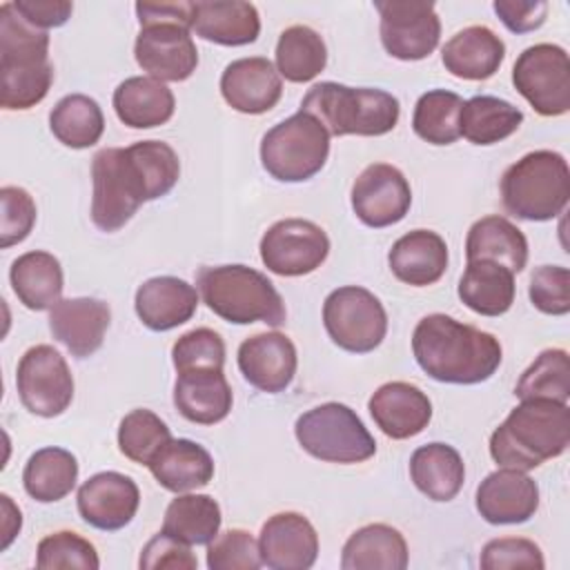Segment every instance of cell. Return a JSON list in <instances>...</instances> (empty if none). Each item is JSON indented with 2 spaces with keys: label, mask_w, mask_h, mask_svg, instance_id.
Here are the masks:
<instances>
[{
  "label": "cell",
  "mask_w": 570,
  "mask_h": 570,
  "mask_svg": "<svg viewBox=\"0 0 570 570\" xmlns=\"http://www.w3.org/2000/svg\"><path fill=\"white\" fill-rule=\"evenodd\" d=\"M570 198V169L552 149H537L512 163L501 176V200L521 220H552Z\"/></svg>",
  "instance_id": "cell-7"
},
{
  "label": "cell",
  "mask_w": 570,
  "mask_h": 570,
  "mask_svg": "<svg viewBox=\"0 0 570 570\" xmlns=\"http://www.w3.org/2000/svg\"><path fill=\"white\" fill-rule=\"evenodd\" d=\"M53 82L49 62V36L29 24L13 7L0 4V105L4 109H31Z\"/></svg>",
  "instance_id": "cell-4"
},
{
  "label": "cell",
  "mask_w": 570,
  "mask_h": 570,
  "mask_svg": "<svg viewBox=\"0 0 570 570\" xmlns=\"http://www.w3.org/2000/svg\"><path fill=\"white\" fill-rule=\"evenodd\" d=\"M327 65V47L307 24L287 27L276 42V71L289 82H309Z\"/></svg>",
  "instance_id": "cell-39"
},
{
  "label": "cell",
  "mask_w": 570,
  "mask_h": 570,
  "mask_svg": "<svg viewBox=\"0 0 570 570\" xmlns=\"http://www.w3.org/2000/svg\"><path fill=\"white\" fill-rule=\"evenodd\" d=\"M532 305L552 316L570 312V272L563 265H541L530 276Z\"/></svg>",
  "instance_id": "cell-49"
},
{
  "label": "cell",
  "mask_w": 570,
  "mask_h": 570,
  "mask_svg": "<svg viewBox=\"0 0 570 570\" xmlns=\"http://www.w3.org/2000/svg\"><path fill=\"white\" fill-rule=\"evenodd\" d=\"M258 550L272 570H307L318 557V534L303 514L278 512L263 523Z\"/></svg>",
  "instance_id": "cell-18"
},
{
  "label": "cell",
  "mask_w": 570,
  "mask_h": 570,
  "mask_svg": "<svg viewBox=\"0 0 570 570\" xmlns=\"http://www.w3.org/2000/svg\"><path fill=\"white\" fill-rule=\"evenodd\" d=\"M499 20L512 31V33H528L539 29L546 22L548 16V2L534 0V2H521V0H494L492 4Z\"/></svg>",
  "instance_id": "cell-51"
},
{
  "label": "cell",
  "mask_w": 570,
  "mask_h": 570,
  "mask_svg": "<svg viewBox=\"0 0 570 570\" xmlns=\"http://www.w3.org/2000/svg\"><path fill=\"white\" fill-rule=\"evenodd\" d=\"M220 505L209 494H178L169 501L163 532L187 543L207 546L220 530Z\"/></svg>",
  "instance_id": "cell-37"
},
{
  "label": "cell",
  "mask_w": 570,
  "mask_h": 570,
  "mask_svg": "<svg viewBox=\"0 0 570 570\" xmlns=\"http://www.w3.org/2000/svg\"><path fill=\"white\" fill-rule=\"evenodd\" d=\"M298 356L289 336L261 332L245 338L238 347V370L249 385L261 392H283L296 374Z\"/></svg>",
  "instance_id": "cell-19"
},
{
  "label": "cell",
  "mask_w": 570,
  "mask_h": 570,
  "mask_svg": "<svg viewBox=\"0 0 570 570\" xmlns=\"http://www.w3.org/2000/svg\"><path fill=\"white\" fill-rule=\"evenodd\" d=\"M140 505L136 481L120 472H98L78 488V512L91 528L114 532L131 523Z\"/></svg>",
  "instance_id": "cell-17"
},
{
  "label": "cell",
  "mask_w": 570,
  "mask_h": 570,
  "mask_svg": "<svg viewBox=\"0 0 570 570\" xmlns=\"http://www.w3.org/2000/svg\"><path fill=\"white\" fill-rule=\"evenodd\" d=\"M505 58L503 40L485 24H472L454 33L441 51L443 67L461 80L492 78Z\"/></svg>",
  "instance_id": "cell-25"
},
{
  "label": "cell",
  "mask_w": 570,
  "mask_h": 570,
  "mask_svg": "<svg viewBox=\"0 0 570 570\" xmlns=\"http://www.w3.org/2000/svg\"><path fill=\"white\" fill-rule=\"evenodd\" d=\"M0 501H2V514H4V523H2V550L9 548V543L13 541V537L20 532V525H22V514L20 510L13 505L11 497L9 494H0Z\"/></svg>",
  "instance_id": "cell-54"
},
{
  "label": "cell",
  "mask_w": 570,
  "mask_h": 570,
  "mask_svg": "<svg viewBox=\"0 0 570 570\" xmlns=\"http://www.w3.org/2000/svg\"><path fill=\"white\" fill-rule=\"evenodd\" d=\"M570 445L568 403L523 399L490 436V456L501 468L534 470Z\"/></svg>",
  "instance_id": "cell-3"
},
{
  "label": "cell",
  "mask_w": 570,
  "mask_h": 570,
  "mask_svg": "<svg viewBox=\"0 0 570 570\" xmlns=\"http://www.w3.org/2000/svg\"><path fill=\"white\" fill-rule=\"evenodd\" d=\"M49 127L65 147L87 149L100 140L105 131V116L94 98L85 94H69L51 109Z\"/></svg>",
  "instance_id": "cell-40"
},
{
  "label": "cell",
  "mask_w": 570,
  "mask_h": 570,
  "mask_svg": "<svg viewBox=\"0 0 570 570\" xmlns=\"http://www.w3.org/2000/svg\"><path fill=\"white\" fill-rule=\"evenodd\" d=\"M140 570H194L198 566L189 546L165 534L163 530L154 534L140 552Z\"/></svg>",
  "instance_id": "cell-50"
},
{
  "label": "cell",
  "mask_w": 570,
  "mask_h": 570,
  "mask_svg": "<svg viewBox=\"0 0 570 570\" xmlns=\"http://www.w3.org/2000/svg\"><path fill=\"white\" fill-rule=\"evenodd\" d=\"M191 31L223 47L252 45L261 33V16L252 2L214 0L194 2Z\"/></svg>",
  "instance_id": "cell-27"
},
{
  "label": "cell",
  "mask_w": 570,
  "mask_h": 570,
  "mask_svg": "<svg viewBox=\"0 0 570 570\" xmlns=\"http://www.w3.org/2000/svg\"><path fill=\"white\" fill-rule=\"evenodd\" d=\"M301 111L314 116L330 136H383L396 127L401 107L383 89L327 80L305 94Z\"/></svg>",
  "instance_id": "cell-6"
},
{
  "label": "cell",
  "mask_w": 570,
  "mask_h": 570,
  "mask_svg": "<svg viewBox=\"0 0 570 570\" xmlns=\"http://www.w3.org/2000/svg\"><path fill=\"white\" fill-rule=\"evenodd\" d=\"M134 307L145 327L167 332L187 323L196 314L198 292L183 278L154 276L136 289Z\"/></svg>",
  "instance_id": "cell-24"
},
{
  "label": "cell",
  "mask_w": 570,
  "mask_h": 570,
  "mask_svg": "<svg viewBox=\"0 0 570 570\" xmlns=\"http://www.w3.org/2000/svg\"><path fill=\"white\" fill-rule=\"evenodd\" d=\"M523 122V111L497 96H472L463 102L459 129L472 145H494L512 136Z\"/></svg>",
  "instance_id": "cell-36"
},
{
  "label": "cell",
  "mask_w": 570,
  "mask_h": 570,
  "mask_svg": "<svg viewBox=\"0 0 570 570\" xmlns=\"http://www.w3.org/2000/svg\"><path fill=\"white\" fill-rule=\"evenodd\" d=\"M263 566L258 541L240 528L218 532L207 543L209 570H258Z\"/></svg>",
  "instance_id": "cell-46"
},
{
  "label": "cell",
  "mask_w": 570,
  "mask_h": 570,
  "mask_svg": "<svg viewBox=\"0 0 570 570\" xmlns=\"http://www.w3.org/2000/svg\"><path fill=\"white\" fill-rule=\"evenodd\" d=\"M178 178V154L163 140L100 149L91 160L94 225L102 232H118L142 203L169 194Z\"/></svg>",
  "instance_id": "cell-1"
},
{
  "label": "cell",
  "mask_w": 570,
  "mask_h": 570,
  "mask_svg": "<svg viewBox=\"0 0 570 570\" xmlns=\"http://www.w3.org/2000/svg\"><path fill=\"white\" fill-rule=\"evenodd\" d=\"M410 476L432 501H452L465 481L461 454L448 443H425L410 456Z\"/></svg>",
  "instance_id": "cell-34"
},
{
  "label": "cell",
  "mask_w": 570,
  "mask_h": 570,
  "mask_svg": "<svg viewBox=\"0 0 570 570\" xmlns=\"http://www.w3.org/2000/svg\"><path fill=\"white\" fill-rule=\"evenodd\" d=\"M134 56L149 78L183 82L198 67V51L191 31L180 24H147L134 42Z\"/></svg>",
  "instance_id": "cell-16"
},
{
  "label": "cell",
  "mask_w": 570,
  "mask_h": 570,
  "mask_svg": "<svg viewBox=\"0 0 570 570\" xmlns=\"http://www.w3.org/2000/svg\"><path fill=\"white\" fill-rule=\"evenodd\" d=\"M78 481V461L69 450L42 448L33 452L22 470V483L31 499L53 503L65 499Z\"/></svg>",
  "instance_id": "cell-38"
},
{
  "label": "cell",
  "mask_w": 570,
  "mask_h": 570,
  "mask_svg": "<svg viewBox=\"0 0 570 570\" xmlns=\"http://www.w3.org/2000/svg\"><path fill=\"white\" fill-rule=\"evenodd\" d=\"M171 439L167 423L154 414L151 410L138 407L125 414L118 425V448L120 452L140 465H149V461L158 454V450Z\"/></svg>",
  "instance_id": "cell-43"
},
{
  "label": "cell",
  "mask_w": 570,
  "mask_h": 570,
  "mask_svg": "<svg viewBox=\"0 0 570 570\" xmlns=\"http://www.w3.org/2000/svg\"><path fill=\"white\" fill-rule=\"evenodd\" d=\"M412 352L430 379L454 385L488 381L503 358L497 336L448 314H428L416 323Z\"/></svg>",
  "instance_id": "cell-2"
},
{
  "label": "cell",
  "mask_w": 570,
  "mask_h": 570,
  "mask_svg": "<svg viewBox=\"0 0 570 570\" xmlns=\"http://www.w3.org/2000/svg\"><path fill=\"white\" fill-rule=\"evenodd\" d=\"M140 27L147 24H180L191 31L194 2H136Z\"/></svg>",
  "instance_id": "cell-53"
},
{
  "label": "cell",
  "mask_w": 570,
  "mask_h": 570,
  "mask_svg": "<svg viewBox=\"0 0 570 570\" xmlns=\"http://www.w3.org/2000/svg\"><path fill=\"white\" fill-rule=\"evenodd\" d=\"M387 263L392 274L405 285H434L448 269V245L432 229H414L392 245Z\"/></svg>",
  "instance_id": "cell-26"
},
{
  "label": "cell",
  "mask_w": 570,
  "mask_h": 570,
  "mask_svg": "<svg viewBox=\"0 0 570 570\" xmlns=\"http://www.w3.org/2000/svg\"><path fill=\"white\" fill-rule=\"evenodd\" d=\"M465 256L468 261H492L519 274L528 263V240L508 218L483 216L468 232Z\"/></svg>",
  "instance_id": "cell-33"
},
{
  "label": "cell",
  "mask_w": 570,
  "mask_h": 570,
  "mask_svg": "<svg viewBox=\"0 0 570 570\" xmlns=\"http://www.w3.org/2000/svg\"><path fill=\"white\" fill-rule=\"evenodd\" d=\"M367 410L376 428L396 441L421 434L432 419L428 394L405 381L383 383L367 401Z\"/></svg>",
  "instance_id": "cell-23"
},
{
  "label": "cell",
  "mask_w": 570,
  "mask_h": 570,
  "mask_svg": "<svg viewBox=\"0 0 570 570\" xmlns=\"http://www.w3.org/2000/svg\"><path fill=\"white\" fill-rule=\"evenodd\" d=\"M232 387L223 370H194L178 374L174 383V405L191 423H220L232 410Z\"/></svg>",
  "instance_id": "cell-28"
},
{
  "label": "cell",
  "mask_w": 570,
  "mask_h": 570,
  "mask_svg": "<svg viewBox=\"0 0 570 570\" xmlns=\"http://www.w3.org/2000/svg\"><path fill=\"white\" fill-rule=\"evenodd\" d=\"M352 209L356 218L374 229L396 225L412 205V189L403 171L387 163L367 165L352 185Z\"/></svg>",
  "instance_id": "cell-15"
},
{
  "label": "cell",
  "mask_w": 570,
  "mask_h": 570,
  "mask_svg": "<svg viewBox=\"0 0 570 570\" xmlns=\"http://www.w3.org/2000/svg\"><path fill=\"white\" fill-rule=\"evenodd\" d=\"M171 361L178 374L194 370H223L225 343L218 332L209 327H196L174 343Z\"/></svg>",
  "instance_id": "cell-45"
},
{
  "label": "cell",
  "mask_w": 570,
  "mask_h": 570,
  "mask_svg": "<svg viewBox=\"0 0 570 570\" xmlns=\"http://www.w3.org/2000/svg\"><path fill=\"white\" fill-rule=\"evenodd\" d=\"M463 98L454 91L432 89L425 91L412 114L414 134L430 145H452L459 136V116H461Z\"/></svg>",
  "instance_id": "cell-41"
},
{
  "label": "cell",
  "mask_w": 570,
  "mask_h": 570,
  "mask_svg": "<svg viewBox=\"0 0 570 570\" xmlns=\"http://www.w3.org/2000/svg\"><path fill=\"white\" fill-rule=\"evenodd\" d=\"M261 261L278 276H305L318 269L330 254V238L312 220H276L261 238Z\"/></svg>",
  "instance_id": "cell-13"
},
{
  "label": "cell",
  "mask_w": 570,
  "mask_h": 570,
  "mask_svg": "<svg viewBox=\"0 0 570 570\" xmlns=\"http://www.w3.org/2000/svg\"><path fill=\"white\" fill-rule=\"evenodd\" d=\"M298 445L327 463H361L374 456L376 441L358 414L336 401L303 412L294 423Z\"/></svg>",
  "instance_id": "cell-9"
},
{
  "label": "cell",
  "mask_w": 570,
  "mask_h": 570,
  "mask_svg": "<svg viewBox=\"0 0 570 570\" xmlns=\"http://www.w3.org/2000/svg\"><path fill=\"white\" fill-rule=\"evenodd\" d=\"M517 399H550L568 403L570 396V358L561 347L543 350L530 367L521 374L517 387Z\"/></svg>",
  "instance_id": "cell-42"
},
{
  "label": "cell",
  "mask_w": 570,
  "mask_h": 570,
  "mask_svg": "<svg viewBox=\"0 0 570 570\" xmlns=\"http://www.w3.org/2000/svg\"><path fill=\"white\" fill-rule=\"evenodd\" d=\"M481 568L485 570H514V568H528V570H541L546 568L541 548L523 537H501L492 539L483 546Z\"/></svg>",
  "instance_id": "cell-48"
},
{
  "label": "cell",
  "mask_w": 570,
  "mask_h": 570,
  "mask_svg": "<svg viewBox=\"0 0 570 570\" xmlns=\"http://www.w3.org/2000/svg\"><path fill=\"white\" fill-rule=\"evenodd\" d=\"M36 566L40 570L58 568H78V570H98L100 559L91 541L71 530H60L40 539L36 550Z\"/></svg>",
  "instance_id": "cell-44"
},
{
  "label": "cell",
  "mask_w": 570,
  "mask_h": 570,
  "mask_svg": "<svg viewBox=\"0 0 570 570\" xmlns=\"http://www.w3.org/2000/svg\"><path fill=\"white\" fill-rule=\"evenodd\" d=\"M323 325L341 350L367 354L385 338L387 314L370 289L345 285L327 294L323 303Z\"/></svg>",
  "instance_id": "cell-10"
},
{
  "label": "cell",
  "mask_w": 570,
  "mask_h": 570,
  "mask_svg": "<svg viewBox=\"0 0 570 570\" xmlns=\"http://www.w3.org/2000/svg\"><path fill=\"white\" fill-rule=\"evenodd\" d=\"M512 82L539 116L568 114L570 60L563 47L539 42L523 49L512 67Z\"/></svg>",
  "instance_id": "cell-11"
},
{
  "label": "cell",
  "mask_w": 570,
  "mask_h": 570,
  "mask_svg": "<svg viewBox=\"0 0 570 570\" xmlns=\"http://www.w3.org/2000/svg\"><path fill=\"white\" fill-rule=\"evenodd\" d=\"M539 508V485L521 470L490 472L476 488V510L492 525L525 523Z\"/></svg>",
  "instance_id": "cell-20"
},
{
  "label": "cell",
  "mask_w": 570,
  "mask_h": 570,
  "mask_svg": "<svg viewBox=\"0 0 570 570\" xmlns=\"http://www.w3.org/2000/svg\"><path fill=\"white\" fill-rule=\"evenodd\" d=\"M147 468L165 490L176 494L205 488L214 479L212 454L189 439H169Z\"/></svg>",
  "instance_id": "cell-29"
},
{
  "label": "cell",
  "mask_w": 570,
  "mask_h": 570,
  "mask_svg": "<svg viewBox=\"0 0 570 570\" xmlns=\"http://www.w3.org/2000/svg\"><path fill=\"white\" fill-rule=\"evenodd\" d=\"M111 321L105 301L91 296L60 298L49 314V330L76 358H87L100 350Z\"/></svg>",
  "instance_id": "cell-21"
},
{
  "label": "cell",
  "mask_w": 570,
  "mask_h": 570,
  "mask_svg": "<svg viewBox=\"0 0 570 570\" xmlns=\"http://www.w3.org/2000/svg\"><path fill=\"white\" fill-rule=\"evenodd\" d=\"M374 9L381 16L383 49L399 60L428 58L441 38V20L432 2L416 0H376Z\"/></svg>",
  "instance_id": "cell-14"
},
{
  "label": "cell",
  "mask_w": 570,
  "mask_h": 570,
  "mask_svg": "<svg viewBox=\"0 0 570 570\" xmlns=\"http://www.w3.org/2000/svg\"><path fill=\"white\" fill-rule=\"evenodd\" d=\"M198 292L205 305L227 323L249 325L285 323V303L274 283L247 265H205L196 274Z\"/></svg>",
  "instance_id": "cell-5"
},
{
  "label": "cell",
  "mask_w": 570,
  "mask_h": 570,
  "mask_svg": "<svg viewBox=\"0 0 570 570\" xmlns=\"http://www.w3.org/2000/svg\"><path fill=\"white\" fill-rule=\"evenodd\" d=\"M220 94L232 109L258 116L281 100V73L263 56L238 58L225 67L220 76Z\"/></svg>",
  "instance_id": "cell-22"
},
{
  "label": "cell",
  "mask_w": 570,
  "mask_h": 570,
  "mask_svg": "<svg viewBox=\"0 0 570 570\" xmlns=\"http://www.w3.org/2000/svg\"><path fill=\"white\" fill-rule=\"evenodd\" d=\"M16 11L36 29H51L62 27L73 11V4L69 0H16Z\"/></svg>",
  "instance_id": "cell-52"
},
{
  "label": "cell",
  "mask_w": 570,
  "mask_h": 570,
  "mask_svg": "<svg viewBox=\"0 0 570 570\" xmlns=\"http://www.w3.org/2000/svg\"><path fill=\"white\" fill-rule=\"evenodd\" d=\"M176 109L171 89L149 76H131L114 91V111L131 129H151L165 125Z\"/></svg>",
  "instance_id": "cell-30"
},
{
  "label": "cell",
  "mask_w": 570,
  "mask_h": 570,
  "mask_svg": "<svg viewBox=\"0 0 570 570\" xmlns=\"http://www.w3.org/2000/svg\"><path fill=\"white\" fill-rule=\"evenodd\" d=\"M9 281L18 301L33 312L51 309L65 287L60 261L42 249L20 254L9 269Z\"/></svg>",
  "instance_id": "cell-31"
},
{
  "label": "cell",
  "mask_w": 570,
  "mask_h": 570,
  "mask_svg": "<svg viewBox=\"0 0 570 570\" xmlns=\"http://www.w3.org/2000/svg\"><path fill=\"white\" fill-rule=\"evenodd\" d=\"M16 387L22 405L42 419L62 414L73 399V376L69 365L51 345H33L20 356Z\"/></svg>",
  "instance_id": "cell-12"
},
{
  "label": "cell",
  "mask_w": 570,
  "mask_h": 570,
  "mask_svg": "<svg viewBox=\"0 0 570 570\" xmlns=\"http://www.w3.org/2000/svg\"><path fill=\"white\" fill-rule=\"evenodd\" d=\"M343 570H405L407 543L387 523H370L350 534L341 554Z\"/></svg>",
  "instance_id": "cell-32"
},
{
  "label": "cell",
  "mask_w": 570,
  "mask_h": 570,
  "mask_svg": "<svg viewBox=\"0 0 570 570\" xmlns=\"http://www.w3.org/2000/svg\"><path fill=\"white\" fill-rule=\"evenodd\" d=\"M327 156V129L301 109L274 125L261 140V163L281 183L309 180L323 169Z\"/></svg>",
  "instance_id": "cell-8"
},
{
  "label": "cell",
  "mask_w": 570,
  "mask_h": 570,
  "mask_svg": "<svg viewBox=\"0 0 570 570\" xmlns=\"http://www.w3.org/2000/svg\"><path fill=\"white\" fill-rule=\"evenodd\" d=\"M514 274L492 261H468L459 281V298L481 316H501L514 303Z\"/></svg>",
  "instance_id": "cell-35"
},
{
  "label": "cell",
  "mask_w": 570,
  "mask_h": 570,
  "mask_svg": "<svg viewBox=\"0 0 570 570\" xmlns=\"http://www.w3.org/2000/svg\"><path fill=\"white\" fill-rule=\"evenodd\" d=\"M0 247L22 243L36 225V203L22 187L7 185L0 189Z\"/></svg>",
  "instance_id": "cell-47"
}]
</instances>
